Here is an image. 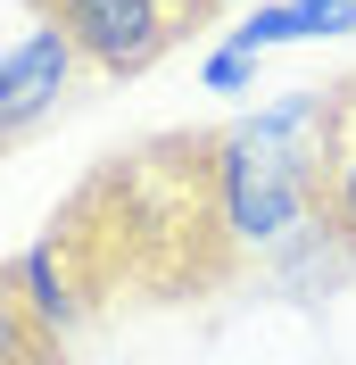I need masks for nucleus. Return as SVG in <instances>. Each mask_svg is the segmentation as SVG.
Instances as JSON below:
<instances>
[{
  "label": "nucleus",
  "instance_id": "obj_1",
  "mask_svg": "<svg viewBox=\"0 0 356 365\" xmlns=\"http://www.w3.org/2000/svg\"><path fill=\"white\" fill-rule=\"evenodd\" d=\"M323 150H332V91H282L241 125L199 141L207 216L232 250L273 257L307 225H323Z\"/></svg>",
  "mask_w": 356,
  "mask_h": 365
},
{
  "label": "nucleus",
  "instance_id": "obj_2",
  "mask_svg": "<svg viewBox=\"0 0 356 365\" xmlns=\"http://www.w3.org/2000/svg\"><path fill=\"white\" fill-rule=\"evenodd\" d=\"M33 25H58L91 75H150L166 50L207 17L199 0H25Z\"/></svg>",
  "mask_w": 356,
  "mask_h": 365
},
{
  "label": "nucleus",
  "instance_id": "obj_3",
  "mask_svg": "<svg viewBox=\"0 0 356 365\" xmlns=\"http://www.w3.org/2000/svg\"><path fill=\"white\" fill-rule=\"evenodd\" d=\"M75 75H83V58H75L67 34H58V25H25L17 42L0 50V141L33 133V125L75 91Z\"/></svg>",
  "mask_w": 356,
  "mask_h": 365
},
{
  "label": "nucleus",
  "instance_id": "obj_4",
  "mask_svg": "<svg viewBox=\"0 0 356 365\" xmlns=\"http://www.w3.org/2000/svg\"><path fill=\"white\" fill-rule=\"evenodd\" d=\"M9 282H17L25 316L42 324L50 341H67L75 324L91 316V274H83V257H75V232H42V241H25V250L9 257Z\"/></svg>",
  "mask_w": 356,
  "mask_h": 365
},
{
  "label": "nucleus",
  "instance_id": "obj_5",
  "mask_svg": "<svg viewBox=\"0 0 356 365\" xmlns=\"http://www.w3.org/2000/svg\"><path fill=\"white\" fill-rule=\"evenodd\" d=\"M356 34V0H266L248 25H232L224 42L248 50V58H266V50H290V42H340Z\"/></svg>",
  "mask_w": 356,
  "mask_h": 365
},
{
  "label": "nucleus",
  "instance_id": "obj_6",
  "mask_svg": "<svg viewBox=\"0 0 356 365\" xmlns=\"http://www.w3.org/2000/svg\"><path fill=\"white\" fill-rule=\"evenodd\" d=\"M323 225L356 250V83L332 91V150H323Z\"/></svg>",
  "mask_w": 356,
  "mask_h": 365
},
{
  "label": "nucleus",
  "instance_id": "obj_7",
  "mask_svg": "<svg viewBox=\"0 0 356 365\" xmlns=\"http://www.w3.org/2000/svg\"><path fill=\"white\" fill-rule=\"evenodd\" d=\"M273 282H298V291H323V282H340V274H356V250L340 241L332 225H307L298 241H282V250L266 257Z\"/></svg>",
  "mask_w": 356,
  "mask_h": 365
},
{
  "label": "nucleus",
  "instance_id": "obj_8",
  "mask_svg": "<svg viewBox=\"0 0 356 365\" xmlns=\"http://www.w3.org/2000/svg\"><path fill=\"white\" fill-rule=\"evenodd\" d=\"M0 365H58V341L25 316V299H17V282H9V266H0Z\"/></svg>",
  "mask_w": 356,
  "mask_h": 365
},
{
  "label": "nucleus",
  "instance_id": "obj_9",
  "mask_svg": "<svg viewBox=\"0 0 356 365\" xmlns=\"http://www.w3.org/2000/svg\"><path fill=\"white\" fill-rule=\"evenodd\" d=\"M199 91H224V100L257 91V58H248V50H232V42H216V50L199 58Z\"/></svg>",
  "mask_w": 356,
  "mask_h": 365
},
{
  "label": "nucleus",
  "instance_id": "obj_10",
  "mask_svg": "<svg viewBox=\"0 0 356 365\" xmlns=\"http://www.w3.org/2000/svg\"><path fill=\"white\" fill-rule=\"evenodd\" d=\"M199 9H232V0H199Z\"/></svg>",
  "mask_w": 356,
  "mask_h": 365
}]
</instances>
